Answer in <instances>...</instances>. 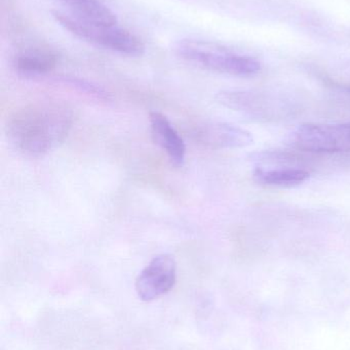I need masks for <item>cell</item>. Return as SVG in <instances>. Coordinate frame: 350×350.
I'll use <instances>...</instances> for the list:
<instances>
[{"mask_svg": "<svg viewBox=\"0 0 350 350\" xmlns=\"http://www.w3.org/2000/svg\"><path fill=\"white\" fill-rule=\"evenodd\" d=\"M71 111L58 104H35L16 111L6 123L10 145L24 157L42 158L64 143L71 131Z\"/></svg>", "mask_w": 350, "mask_h": 350, "instance_id": "obj_1", "label": "cell"}, {"mask_svg": "<svg viewBox=\"0 0 350 350\" xmlns=\"http://www.w3.org/2000/svg\"><path fill=\"white\" fill-rule=\"evenodd\" d=\"M175 51L189 63L227 75L250 77L261 69L259 62L253 57L232 53L205 41L184 39L176 43Z\"/></svg>", "mask_w": 350, "mask_h": 350, "instance_id": "obj_2", "label": "cell"}, {"mask_svg": "<svg viewBox=\"0 0 350 350\" xmlns=\"http://www.w3.org/2000/svg\"><path fill=\"white\" fill-rule=\"evenodd\" d=\"M53 16L65 30L82 40L113 53L127 57H141L145 53V45L139 37L125 29L116 26H100L78 20L75 16L53 10Z\"/></svg>", "mask_w": 350, "mask_h": 350, "instance_id": "obj_3", "label": "cell"}, {"mask_svg": "<svg viewBox=\"0 0 350 350\" xmlns=\"http://www.w3.org/2000/svg\"><path fill=\"white\" fill-rule=\"evenodd\" d=\"M298 149L312 153H336L350 147V122L300 125L292 135Z\"/></svg>", "mask_w": 350, "mask_h": 350, "instance_id": "obj_4", "label": "cell"}, {"mask_svg": "<svg viewBox=\"0 0 350 350\" xmlns=\"http://www.w3.org/2000/svg\"><path fill=\"white\" fill-rule=\"evenodd\" d=\"M176 277L175 259L168 254L158 255L138 275L136 291L143 301H153L172 290Z\"/></svg>", "mask_w": 350, "mask_h": 350, "instance_id": "obj_5", "label": "cell"}, {"mask_svg": "<svg viewBox=\"0 0 350 350\" xmlns=\"http://www.w3.org/2000/svg\"><path fill=\"white\" fill-rule=\"evenodd\" d=\"M216 98L230 110L264 120L284 117L291 110L289 106H281V100L252 92L225 90L219 92Z\"/></svg>", "mask_w": 350, "mask_h": 350, "instance_id": "obj_6", "label": "cell"}, {"mask_svg": "<svg viewBox=\"0 0 350 350\" xmlns=\"http://www.w3.org/2000/svg\"><path fill=\"white\" fill-rule=\"evenodd\" d=\"M192 137L212 149H240L254 143L252 133L236 125L220 121H205L193 129Z\"/></svg>", "mask_w": 350, "mask_h": 350, "instance_id": "obj_7", "label": "cell"}, {"mask_svg": "<svg viewBox=\"0 0 350 350\" xmlns=\"http://www.w3.org/2000/svg\"><path fill=\"white\" fill-rule=\"evenodd\" d=\"M150 129L154 142L162 148V151L166 152L171 162L177 167L183 166L186 147L168 117L156 111L150 113Z\"/></svg>", "mask_w": 350, "mask_h": 350, "instance_id": "obj_8", "label": "cell"}, {"mask_svg": "<svg viewBox=\"0 0 350 350\" xmlns=\"http://www.w3.org/2000/svg\"><path fill=\"white\" fill-rule=\"evenodd\" d=\"M14 69L25 78H37L47 75L58 65L57 53L43 47H29L14 57Z\"/></svg>", "mask_w": 350, "mask_h": 350, "instance_id": "obj_9", "label": "cell"}, {"mask_svg": "<svg viewBox=\"0 0 350 350\" xmlns=\"http://www.w3.org/2000/svg\"><path fill=\"white\" fill-rule=\"evenodd\" d=\"M78 20L100 26H116L117 16L100 0H61Z\"/></svg>", "mask_w": 350, "mask_h": 350, "instance_id": "obj_10", "label": "cell"}, {"mask_svg": "<svg viewBox=\"0 0 350 350\" xmlns=\"http://www.w3.org/2000/svg\"><path fill=\"white\" fill-rule=\"evenodd\" d=\"M253 178L267 187H293L305 183L310 178V172L296 167H257L253 172Z\"/></svg>", "mask_w": 350, "mask_h": 350, "instance_id": "obj_11", "label": "cell"}, {"mask_svg": "<svg viewBox=\"0 0 350 350\" xmlns=\"http://www.w3.org/2000/svg\"><path fill=\"white\" fill-rule=\"evenodd\" d=\"M55 82L68 86V88H73V90L82 92V94L94 96V98H99V100H108L110 98V96L104 88L92 83V82L86 81V80L80 79V78L61 76V77L55 78Z\"/></svg>", "mask_w": 350, "mask_h": 350, "instance_id": "obj_12", "label": "cell"}]
</instances>
